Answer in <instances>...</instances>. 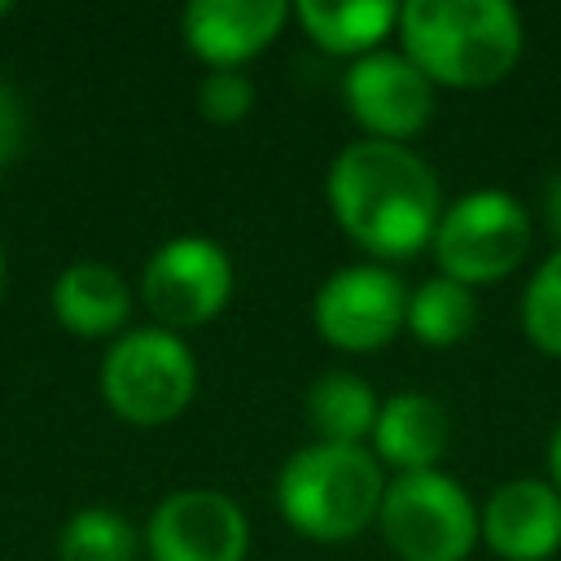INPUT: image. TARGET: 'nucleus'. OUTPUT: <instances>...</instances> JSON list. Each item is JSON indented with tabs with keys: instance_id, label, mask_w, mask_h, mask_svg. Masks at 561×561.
<instances>
[{
	"instance_id": "1",
	"label": "nucleus",
	"mask_w": 561,
	"mask_h": 561,
	"mask_svg": "<svg viewBox=\"0 0 561 561\" xmlns=\"http://www.w3.org/2000/svg\"><path fill=\"white\" fill-rule=\"evenodd\" d=\"M329 210L337 228L377 259H408L434 241L443 219L438 175L421 153L390 140H355L329 162Z\"/></svg>"
},
{
	"instance_id": "2",
	"label": "nucleus",
	"mask_w": 561,
	"mask_h": 561,
	"mask_svg": "<svg viewBox=\"0 0 561 561\" xmlns=\"http://www.w3.org/2000/svg\"><path fill=\"white\" fill-rule=\"evenodd\" d=\"M403 57L447 88L500 83L522 57V18L508 0H408L399 4Z\"/></svg>"
},
{
	"instance_id": "3",
	"label": "nucleus",
	"mask_w": 561,
	"mask_h": 561,
	"mask_svg": "<svg viewBox=\"0 0 561 561\" xmlns=\"http://www.w3.org/2000/svg\"><path fill=\"white\" fill-rule=\"evenodd\" d=\"M381 495V465L359 443H307L276 473L280 517L316 543L359 535L368 522H377Z\"/></svg>"
},
{
	"instance_id": "4",
	"label": "nucleus",
	"mask_w": 561,
	"mask_h": 561,
	"mask_svg": "<svg viewBox=\"0 0 561 561\" xmlns=\"http://www.w3.org/2000/svg\"><path fill=\"white\" fill-rule=\"evenodd\" d=\"M377 526L399 561H465L478 543V508L469 491L438 469L386 482Z\"/></svg>"
},
{
	"instance_id": "5",
	"label": "nucleus",
	"mask_w": 561,
	"mask_h": 561,
	"mask_svg": "<svg viewBox=\"0 0 561 561\" xmlns=\"http://www.w3.org/2000/svg\"><path fill=\"white\" fill-rule=\"evenodd\" d=\"M530 250V219L522 202L504 188H478L443 206L434 228V259L447 280L460 285H491L517 272Z\"/></svg>"
},
{
	"instance_id": "6",
	"label": "nucleus",
	"mask_w": 561,
	"mask_h": 561,
	"mask_svg": "<svg viewBox=\"0 0 561 561\" xmlns=\"http://www.w3.org/2000/svg\"><path fill=\"white\" fill-rule=\"evenodd\" d=\"M197 386V364L171 329H136L118 337L101 364L105 403L131 425L175 421Z\"/></svg>"
},
{
	"instance_id": "7",
	"label": "nucleus",
	"mask_w": 561,
	"mask_h": 561,
	"mask_svg": "<svg viewBox=\"0 0 561 561\" xmlns=\"http://www.w3.org/2000/svg\"><path fill=\"white\" fill-rule=\"evenodd\" d=\"M408 316V289L394 272L377 267V263H351L337 267L311 302V324L316 333L337 346V351H355L368 355L377 346H386Z\"/></svg>"
},
{
	"instance_id": "8",
	"label": "nucleus",
	"mask_w": 561,
	"mask_h": 561,
	"mask_svg": "<svg viewBox=\"0 0 561 561\" xmlns=\"http://www.w3.org/2000/svg\"><path fill=\"white\" fill-rule=\"evenodd\" d=\"M140 294L145 307L171 329L206 324L232 298V259L210 237H171L145 263Z\"/></svg>"
},
{
	"instance_id": "9",
	"label": "nucleus",
	"mask_w": 561,
	"mask_h": 561,
	"mask_svg": "<svg viewBox=\"0 0 561 561\" xmlns=\"http://www.w3.org/2000/svg\"><path fill=\"white\" fill-rule=\"evenodd\" d=\"M342 101L351 118L368 131V140L403 145L416 136L434 114V83L390 48H377L368 57H355L342 79Z\"/></svg>"
},
{
	"instance_id": "10",
	"label": "nucleus",
	"mask_w": 561,
	"mask_h": 561,
	"mask_svg": "<svg viewBox=\"0 0 561 561\" xmlns=\"http://www.w3.org/2000/svg\"><path fill=\"white\" fill-rule=\"evenodd\" d=\"M145 543L153 561H245L250 526L232 495L188 486L153 508Z\"/></svg>"
},
{
	"instance_id": "11",
	"label": "nucleus",
	"mask_w": 561,
	"mask_h": 561,
	"mask_svg": "<svg viewBox=\"0 0 561 561\" xmlns=\"http://www.w3.org/2000/svg\"><path fill=\"white\" fill-rule=\"evenodd\" d=\"M478 535L504 561H548L561 548V491L539 478H513L491 491Z\"/></svg>"
},
{
	"instance_id": "12",
	"label": "nucleus",
	"mask_w": 561,
	"mask_h": 561,
	"mask_svg": "<svg viewBox=\"0 0 561 561\" xmlns=\"http://www.w3.org/2000/svg\"><path fill=\"white\" fill-rule=\"evenodd\" d=\"M285 18L280 0H193L184 9V39L210 70H237L280 35Z\"/></svg>"
},
{
	"instance_id": "13",
	"label": "nucleus",
	"mask_w": 561,
	"mask_h": 561,
	"mask_svg": "<svg viewBox=\"0 0 561 561\" xmlns=\"http://www.w3.org/2000/svg\"><path fill=\"white\" fill-rule=\"evenodd\" d=\"M368 438H373L377 465H390L399 473H421V469H434L451 447V416L438 399L421 390H403L381 403Z\"/></svg>"
},
{
	"instance_id": "14",
	"label": "nucleus",
	"mask_w": 561,
	"mask_h": 561,
	"mask_svg": "<svg viewBox=\"0 0 561 561\" xmlns=\"http://www.w3.org/2000/svg\"><path fill=\"white\" fill-rule=\"evenodd\" d=\"M311 44L337 57H368L399 26V4L390 0H302L294 9Z\"/></svg>"
},
{
	"instance_id": "15",
	"label": "nucleus",
	"mask_w": 561,
	"mask_h": 561,
	"mask_svg": "<svg viewBox=\"0 0 561 561\" xmlns=\"http://www.w3.org/2000/svg\"><path fill=\"white\" fill-rule=\"evenodd\" d=\"M53 311L70 333L101 337V333H114L127 320L131 294H127V285H123V276L114 267L75 263L53 285Z\"/></svg>"
},
{
	"instance_id": "16",
	"label": "nucleus",
	"mask_w": 561,
	"mask_h": 561,
	"mask_svg": "<svg viewBox=\"0 0 561 561\" xmlns=\"http://www.w3.org/2000/svg\"><path fill=\"white\" fill-rule=\"evenodd\" d=\"M381 399L355 373H324L307 390V421L320 443H359L373 434Z\"/></svg>"
},
{
	"instance_id": "17",
	"label": "nucleus",
	"mask_w": 561,
	"mask_h": 561,
	"mask_svg": "<svg viewBox=\"0 0 561 561\" xmlns=\"http://www.w3.org/2000/svg\"><path fill=\"white\" fill-rule=\"evenodd\" d=\"M478 320V302H473V289L460 285V280H447V276H430L421 280L412 294H408V316H403V329L425 342V346H451L460 342Z\"/></svg>"
},
{
	"instance_id": "18",
	"label": "nucleus",
	"mask_w": 561,
	"mask_h": 561,
	"mask_svg": "<svg viewBox=\"0 0 561 561\" xmlns=\"http://www.w3.org/2000/svg\"><path fill=\"white\" fill-rule=\"evenodd\" d=\"M136 526L114 508H83L57 535L61 561H136Z\"/></svg>"
},
{
	"instance_id": "19",
	"label": "nucleus",
	"mask_w": 561,
	"mask_h": 561,
	"mask_svg": "<svg viewBox=\"0 0 561 561\" xmlns=\"http://www.w3.org/2000/svg\"><path fill=\"white\" fill-rule=\"evenodd\" d=\"M522 329L543 355L561 359V245L535 267L522 294Z\"/></svg>"
},
{
	"instance_id": "20",
	"label": "nucleus",
	"mask_w": 561,
	"mask_h": 561,
	"mask_svg": "<svg viewBox=\"0 0 561 561\" xmlns=\"http://www.w3.org/2000/svg\"><path fill=\"white\" fill-rule=\"evenodd\" d=\"M197 110L210 123H241L254 110V83L241 70H206L197 83Z\"/></svg>"
},
{
	"instance_id": "21",
	"label": "nucleus",
	"mask_w": 561,
	"mask_h": 561,
	"mask_svg": "<svg viewBox=\"0 0 561 561\" xmlns=\"http://www.w3.org/2000/svg\"><path fill=\"white\" fill-rule=\"evenodd\" d=\"M22 136H26V118H22V101L13 96L9 83H0V171L18 158L22 149Z\"/></svg>"
},
{
	"instance_id": "22",
	"label": "nucleus",
	"mask_w": 561,
	"mask_h": 561,
	"mask_svg": "<svg viewBox=\"0 0 561 561\" xmlns=\"http://www.w3.org/2000/svg\"><path fill=\"white\" fill-rule=\"evenodd\" d=\"M543 215H548L552 237L561 241V175H552V180H548V188H543Z\"/></svg>"
},
{
	"instance_id": "23",
	"label": "nucleus",
	"mask_w": 561,
	"mask_h": 561,
	"mask_svg": "<svg viewBox=\"0 0 561 561\" xmlns=\"http://www.w3.org/2000/svg\"><path fill=\"white\" fill-rule=\"evenodd\" d=\"M548 473H552V486L561 491V425L552 430V443H548Z\"/></svg>"
},
{
	"instance_id": "24",
	"label": "nucleus",
	"mask_w": 561,
	"mask_h": 561,
	"mask_svg": "<svg viewBox=\"0 0 561 561\" xmlns=\"http://www.w3.org/2000/svg\"><path fill=\"white\" fill-rule=\"evenodd\" d=\"M4 13H9V4H4V0H0V18H4Z\"/></svg>"
},
{
	"instance_id": "25",
	"label": "nucleus",
	"mask_w": 561,
	"mask_h": 561,
	"mask_svg": "<svg viewBox=\"0 0 561 561\" xmlns=\"http://www.w3.org/2000/svg\"><path fill=\"white\" fill-rule=\"evenodd\" d=\"M0 276H4V254H0Z\"/></svg>"
}]
</instances>
